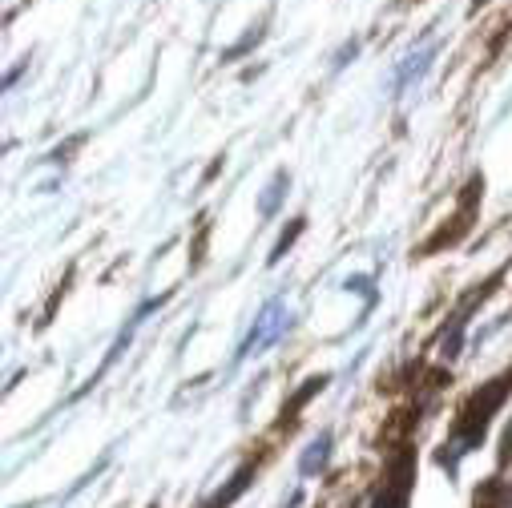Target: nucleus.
Returning a JSON list of instances; mask_svg holds the SVG:
<instances>
[{"label": "nucleus", "instance_id": "1", "mask_svg": "<svg viewBox=\"0 0 512 508\" xmlns=\"http://www.w3.org/2000/svg\"><path fill=\"white\" fill-rule=\"evenodd\" d=\"M508 388H512V375L496 379L492 388H484L480 396H472V404L464 408V416H460V420H456V428H452V440H448V452L440 456V464L456 468V464H460V456H468L472 448H480V440H484V432H488V420H492V412L504 404Z\"/></svg>", "mask_w": 512, "mask_h": 508}, {"label": "nucleus", "instance_id": "2", "mask_svg": "<svg viewBox=\"0 0 512 508\" xmlns=\"http://www.w3.org/2000/svg\"><path fill=\"white\" fill-rule=\"evenodd\" d=\"M291 327V311L275 299V303H267L263 311H259V319H254V327H250V335H246V343H242V359H250V355H263L283 331Z\"/></svg>", "mask_w": 512, "mask_h": 508}, {"label": "nucleus", "instance_id": "3", "mask_svg": "<svg viewBox=\"0 0 512 508\" xmlns=\"http://www.w3.org/2000/svg\"><path fill=\"white\" fill-rule=\"evenodd\" d=\"M412 472H416V460L412 452H400L392 464H388V488L379 492L375 508H408V492H412Z\"/></svg>", "mask_w": 512, "mask_h": 508}, {"label": "nucleus", "instance_id": "4", "mask_svg": "<svg viewBox=\"0 0 512 508\" xmlns=\"http://www.w3.org/2000/svg\"><path fill=\"white\" fill-rule=\"evenodd\" d=\"M432 53H436V49H432V41H428V45H420V49H416V53H412V57L400 65V73H396V89H408V85H416V81L428 73V65H432Z\"/></svg>", "mask_w": 512, "mask_h": 508}, {"label": "nucleus", "instance_id": "5", "mask_svg": "<svg viewBox=\"0 0 512 508\" xmlns=\"http://www.w3.org/2000/svg\"><path fill=\"white\" fill-rule=\"evenodd\" d=\"M327 456H331V432H319V436L307 444V452H303V460H299V472H303V476L323 472V468H327Z\"/></svg>", "mask_w": 512, "mask_h": 508}, {"label": "nucleus", "instance_id": "6", "mask_svg": "<svg viewBox=\"0 0 512 508\" xmlns=\"http://www.w3.org/2000/svg\"><path fill=\"white\" fill-rule=\"evenodd\" d=\"M283 190H287V174H275V182L267 186V194H263V202H259V210H263V214H275V206H279V198H283Z\"/></svg>", "mask_w": 512, "mask_h": 508}]
</instances>
